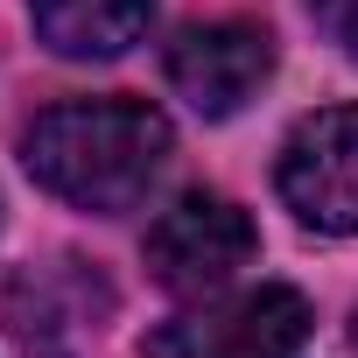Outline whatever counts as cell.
Returning <instances> with one entry per match:
<instances>
[{"mask_svg":"<svg viewBox=\"0 0 358 358\" xmlns=\"http://www.w3.org/2000/svg\"><path fill=\"white\" fill-rule=\"evenodd\" d=\"M267 78H274V36L253 22H197L169 43V85L204 120H232Z\"/></svg>","mask_w":358,"mask_h":358,"instance_id":"cell-5","label":"cell"},{"mask_svg":"<svg viewBox=\"0 0 358 358\" xmlns=\"http://www.w3.org/2000/svg\"><path fill=\"white\" fill-rule=\"evenodd\" d=\"M29 358H64V351L57 344H29Z\"/></svg>","mask_w":358,"mask_h":358,"instance_id":"cell-8","label":"cell"},{"mask_svg":"<svg viewBox=\"0 0 358 358\" xmlns=\"http://www.w3.org/2000/svg\"><path fill=\"white\" fill-rule=\"evenodd\" d=\"M309 337V302L295 288H253L225 309L162 323L141 358H288Z\"/></svg>","mask_w":358,"mask_h":358,"instance_id":"cell-4","label":"cell"},{"mask_svg":"<svg viewBox=\"0 0 358 358\" xmlns=\"http://www.w3.org/2000/svg\"><path fill=\"white\" fill-rule=\"evenodd\" d=\"M22 162L78 211H134L169 162V120L141 99H71L29 127Z\"/></svg>","mask_w":358,"mask_h":358,"instance_id":"cell-1","label":"cell"},{"mask_svg":"<svg viewBox=\"0 0 358 358\" xmlns=\"http://www.w3.org/2000/svg\"><path fill=\"white\" fill-rule=\"evenodd\" d=\"M253 218L218 197V190H190L176 197L155 225H148V267L169 295H218L232 288V274L253 260Z\"/></svg>","mask_w":358,"mask_h":358,"instance_id":"cell-2","label":"cell"},{"mask_svg":"<svg viewBox=\"0 0 358 358\" xmlns=\"http://www.w3.org/2000/svg\"><path fill=\"white\" fill-rule=\"evenodd\" d=\"M29 15L57 57H120L141 43L155 0H29Z\"/></svg>","mask_w":358,"mask_h":358,"instance_id":"cell-6","label":"cell"},{"mask_svg":"<svg viewBox=\"0 0 358 358\" xmlns=\"http://www.w3.org/2000/svg\"><path fill=\"white\" fill-rule=\"evenodd\" d=\"M309 15H316V29L358 64V0H309Z\"/></svg>","mask_w":358,"mask_h":358,"instance_id":"cell-7","label":"cell"},{"mask_svg":"<svg viewBox=\"0 0 358 358\" xmlns=\"http://www.w3.org/2000/svg\"><path fill=\"white\" fill-rule=\"evenodd\" d=\"M274 183L309 232H358V106L309 113L281 148Z\"/></svg>","mask_w":358,"mask_h":358,"instance_id":"cell-3","label":"cell"}]
</instances>
